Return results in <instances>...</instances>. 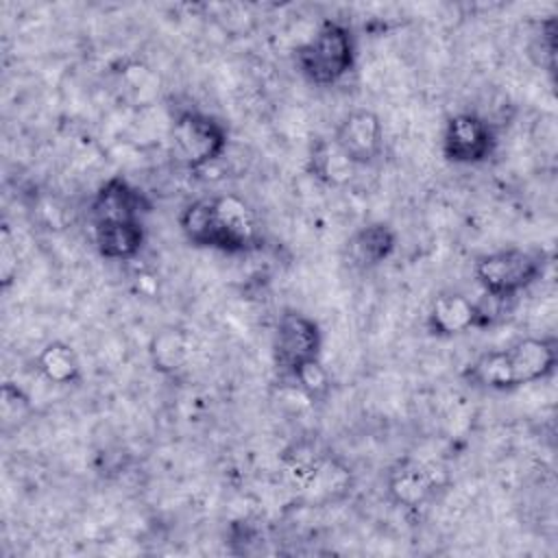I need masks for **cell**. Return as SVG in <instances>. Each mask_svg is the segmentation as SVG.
Segmentation results:
<instances>
[{
  "label": "cell",
  "mask_w": 558,
  "mask_h": 558,
  "mask_svg": "<svg viewBox=\"0 0 558 558\" xmlns=\"http://www.w3.org/2000/svg\"><path fill=\"white\" fill-rule=\"evenodd\" d=\"M179 227L190 244L222 253H246L259 244L253 211L233 194L190 203L179 216Z\"/></svg>",
  "instance_id": "cell-1"
},
{
  "label": "cell",
  "mask_w": 558,
  "mask_h": 558,
  "mask_svg": "<svg viewBox=\"0 0 558 558\" xmlns=\"http://www.w3.org/2000/svg\"><path fill=\"white\" fill-rule=\"evenodd\" d=\"M558 362L556 338H523L497 351L482 353L464 377L486 390H514L554 373Z\"/></svg>",
  "instance_id": "cell-2"
},
{
  "label": "cell",
  "mask_w": 558,
  "mask_h": 558,
  "mask_svg": "<svg viewBox=\"0 0 558 558\" xmlns=\"http://www.w3.org/2000/svg\"><path fill=\"white\" fill-rule=\"evenodd\" d=\"M294 65L312 85H336L355 65L351 31L340 22L327 20L310 41L294 50Z\"/></svg>",
  "instance_id": "cell-3"
},
{
  "label": "cell",
  "mask_w": 558,
  "mask_h": 558,
  "mask_svg": "<svg viewBox=\"0 0 558 558\" xmlns=\"http://www.w3.org/2000/svg\"><path fill=\"white\" fill-rule=\"evenodd\" d=\"M170 144L174 159L183 168L198 170L222 157L227 148V129L216 118L190 109L177 116L170 131Z\"/></svg>",
  "instance_id": "cell-4"
},
{
  "label": "cell",
  "mask_w": 558,
  "mask_h": 558,
  "mask_svg": "<svg viewBox=\"0 0 558 558\" xmlns=\"http://www.w3.org/2000/svg\"><path fill=\"white\" fill-rule=\"evenodd\" d=\"M541 272L543 259L523 248H501L482 255L475 264V277L484 292L504 301L532 286Z\"/></svg>",
  "instance_id": "cell-5"
},
{
  "label": "cell",
  "mask_w": 558,
  "mask_h": 558,
  "mask_svg": "<svg viewBox=\"0 0 558 558\" xmlns=\"http://www.w3.org/2000/svg\"><path fill=\"white\" fill-rule=\"evenodd\" d=\"M323 333L314 318L299 310H283L272 333V357L281 375L290 377L320 357Z\"/></svg>",
  "instance_id": "cell-6"
},
{
  "label": "cell",
  "mask_w": 558,
  "mask_h": 558,
  "mask_svg": "<svg viewBox=\"0 0 558 558\" xmlns=\"http://www.w3.org/2000/svg\"><path fill=\"white\" fill-rule=\"evenodd\" d=\"M495 150L493 126L473 111L456 113L442 131V155L453 163H482Z\"/></svg>",
  "instance_id": "cell-7"
},
{
  "label": "cell",
  "mask_w": 558,
  "mask_h": 558,
  "mask_svg": "<svg viewBox=\"0 0 558 558\" xmlns=\"http://www.w3.org/2000/svg\"><path fill=\"white\" fill-rule=\"evenodd\" d=\"M331 140L353 166H368L384 153V126L379 116L371 109L347 113Z\"/></svg>",
  "instance_id": "cell-8"
},
{
  "label": "cell",
  "mask_w": 558,
  "mask_h": 558,
  "mask_svg": "<svg viewBox=\"0 0 558 558\" xmlns=\"http://www.w3.org/2000/svg\"><path fill=\"white\" fill-rule=\"evenodd\" d=\"M436 473L416 458H401L386 480L388 497L401 508H418L436 493Z\"/></svg>",
  "instance_id": "cell-9"
},
{
  "label": "cell",
  "mask_w": 558,
  "mask_h": 558,
  "mask_svg": "<svg viewBox=\"0 0 558 558\" xmlns=\"http://www.w3.org/2000/svg\"><path fill=\"white\" fill-rule=\"evenodd\" d=\"M146 201L144 196L122 177H113L100 185L96 192L89 216L92 225L111 222V220H140Z\"/></svg>",
  "instance_id": "cell-10"
},
{
  "label": "cell",
  "mask_w": 558,
  "mask_h": 558,
  "mask_svg": "<svg viewBox=\"0 0 558 558\" xmlns=\"http://www.w3.org/2000/svg\"><path fill=\"white\" fill-rule=\"evenodd\" d=\"M471 327H477V307L475 301H471L462 292H440L429 307L427 314V329L434 336L449 338L469 331Z\"/></svg>",
  "instance_id": "cell-11"
},
{
  "label": "cell",
  "mask_w": 558,
  "mask_h": 558,
  "mask_svg": "<svg viewBox=\"0 0 558 558\" xmlns=\"http://www.w3.org/2000/svg\"><path fill=\"white\" fill-rule=\"evenodd\" d=\"M397 246V235L386 222H371L360 227L347 242L349 262L355 268L368 270L386 262Z\"/></svg>",
  "instance_id": "cell-12"
},
{
  "label": "cell",
  "mask_w": 558,
  "mask_h": 558,
  "mask_svg": "<svg viewBox=\"0 0 558 558\" xmlns=\"http://www.w3.org/2000/svg\"><path fill=\"white\" fill-rule=\"evenodd\" d=\"M94 242L105 259H133L144 244L142 220H111L94 225Z\"/></svg>",
  "instance_id": "cell-13"
},
{
  "label": "cell",
  "mask_w": 558,
  "mask_h": 558,
  "mask_svg": "<svg viewBox=\"0 0 558 558\" xmlns=\"http://www.w3.org/2000/svg\"><path fill=\"white\" fill-rule=\"evenodd\" d=\"M148 353L155 371L170 375L183 368L192 355L190 333L179 327H166L153 336L148 344Z\"/></svg>",
  "instance_id": "cell-14"
},
{
  "label": "cell",
  "mask_w": 558,
  "mask_h": 558,
  "mask_svg": "<svg viewBox=\"0 0 558 558\" xmlns=\"http://www.w3.org/2000/svg\"><path fill=\"white\" fill-rule=\"evenodd\" d=\"M353 163L340 153L333 140L318 137L310 146L307 170L327 185H344L353 177Z\"/></svg>",
  "instance_id": "cell-15"
},
{
  "label": "cell",
  "mask_w": 558,
  "mask_h": 558,
  "mask_svg": "<svg viewBox=\"0 0 558 558\" xmlns=\"http://www.w3.org/2000/svg\"><path fill=\"white\" fill-rule=\"evenodd\" d=\"M327 458L329 453H325L314 440H301L283 451L281 462L288 482L303 493L310 486V482L318 475Z\"/></svg>",
  "instance_id": "cell-16"
},
{
  "label": "cell",
  "mask_w": 558,
  "mask_h": 558,
  "mask_svg": "<svg viewBox=\"0 0 558 558\" xmlns=\"http://www.w3.org/2000/svg\"><path fill=\"white\" fill-rule=\"evenodd\" d=\"M37 371L52 384H76L81 379V360L68 342L52 340L37 353Z\"/></svg>",
  "instance_id": "cell-17"
},
{
  "label": "cell",
  "mask_w": 558,
  "mask_h": 558,
  "mask_svg": "<svg viewBox=\"0 0 558 558\" xmlns=\"http://www.w3.org/2000/svg\"><path fill=\"white\" fill-rule=\"evenodd\" d=\"M351 490V473L336 458H327L318 475L301 493L310 504H329L344 497Z\"/></svg>",
  "instance_id": "cell-18"
},
{
  "label": "cell",
  "mask_w": 558,
  "mask_h": 558,
  "mask_svg": "<svg viewBox=\"0 0 558 558\" xmlns=\"http://www.w3.org/2000/svg\"><path fill=\"white\" fill-rule=\"evenodd\" d=\"M0 412H2V427L4 432H9L31 414V399L24 395L22 388H17L11 381H4L0 392Z\"/></svg>",
  "instance_id": "cell-19"
},
{
  "label": "cell",
  "mask_w": 558,
  "mask_h": 558,
  "mask_svg": "<svg viewBox=\"0 0 558 558\" xmlns=\"http://www.w3.org/2000/svg\"><path fill=\"white\" fill-rule=\"evenodd\" d=\"M292 381H294L312 401H318V399H323V397L329 392V377H327V371L320 366V360L301 366V368L292 375Z\"/></svg>",
  "instance_id": "cell-20"
},
{
  "label": "cell",
  "mask_w": 558,
  "mask_h": 558,
  "mask_svg": "<svg viewBox=\"0 0 558 558\" xmlns=\"http://www.w3.org/2000/svg\"><path fill=\"white\" fill-rule=\"evenodd\" d=\"M15 272H17V255L11 251L9 242H4V246H2V283L9 286V281L13 279Z\"/></svg>",
  "instance_id": "cell-21"
}]
</instances>
